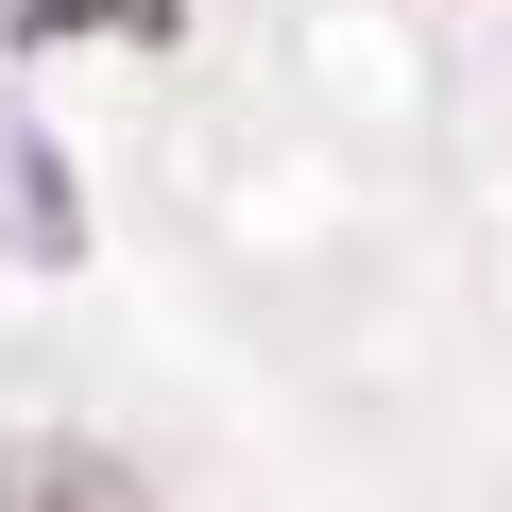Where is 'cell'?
<instances>
[{"label": "cell", "instance_id": "3957f363", "mask_svg": "<svg viewBox=\"0 0 512 512\" xmlns=\"http://www.w3.org/2000/svg\"><path fill=\"white\" fill-rule=\"evenodd\" d=\"M188 0H0V35H171Z\"/></svg>", "mask_w": 512, "mask_h": 512}, {"label": "cell", "instance_id": "7a4b0ae2", "mask_svg": "<svg viewBox=\"0 0 512 512\" xmlns=\"http://www.w3.org/2000/svg\"><path fill=\"white\" fill-rule=\"evenodd\" d=\"M0 512H154L137 495V461H103V444H0Z\"/></svg>", "mask_w": 512, "mask_h": 512}, {"label": "cell", "instance_id": "6da1fadb", "mask_svg": "<svg viewBox=\"0 0 512 512\" xmlns=\"http://www.w3.org/2000/svg\"><path fill=\"white\" fill-rule=\"evenodd\" d=\"M0 256H18V274H69L86 256V188H69V154L0 103Z\"/></svg>", "mask_w": 512, "mask_h": 512}]
</instances>
